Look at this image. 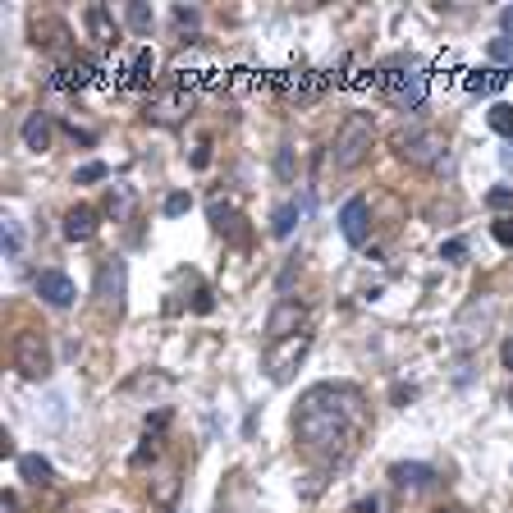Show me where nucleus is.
<instances>
[{
  "label": "nucleus",
  "instance_id": "obj_8",
  "mask_svg": "<svg viewBox=\"0 0 513 513\" xmlns=\"http://www.w3.org/2000/svg\"><path fill=\"white\" fill-rule=\"evenodd\" d=\"M366 230H372V211H366V197H348V202L339 206V234H344V243L362 248V243H366Z\"/></svg>",
  "mask_w": 513,
  "mask_h": 513
},
{
  "label": "nucleus",
  "instance_id": "obj_11",
  "mask_svg": "<svg viewBox=\"0 0 513 513\" xmlns=\"http://www.w3.org/2000/svg\"><path fill=\"white\" fill-rule=\"evenodd\" d=\"M308 353V335H299V339H284L271 357H266V366H271V381H289V366L299 362Z\"/></svg>",
  "mask_w": 513,
  "mask_h": 513
},
{
  "label": "nucleus",
  "instance_id": "obj_6",
  "mask_svg": "<svg viewBox=\"0 0 513 513\" xmlns=\"http://www.w3.org/2000/svg\"><path fill=\"white\" fill-rule=\"evenodd\" d=\"M124 284H128V266H124V257H106L101 261V271H97V299H101V308H124Z\"/></svg>",
  "mask_w": 513,
  "mask_h": 513
},
{
  "label": "nucleus",
  "instance_id": "obj_4",
  "mask_svg": "<svg viewBox=\"0 0 513 513\" xmlns=\"http://www.w3.org/2000/svg\"><path fill=\"white\" fill-rule=\"evenodd\" d=\"M51 344H46V335L42 330H19L14 335V372L24 376V381H46L51 376Z\"/></svg>",
  "mask_w": 513,
  "mask_h": 513
},
{
  "label": "nucleus",
  "instance_id": "obj_2",
  "mask_svg": "<svg viewBox=\"0 0 513 513\" xmlns=\"http://www.w3.org/2000/svg\"><path fill=\"white\" fill-rule=\"evenodd\" d=\"M390 142H394V157H399L404 166H413V170H431V175H445V170H450V147H445V138H440L435 128H426V124L399 128Z\"/></svg>",
  "mask_w": 513,
  "mask_h": 513
},
{
  "label": "nucleus",
  "instance_id": "obj_10",
  "mask_svg": "<svg viewBox=\"0 0 513 513\" xmlns=\"http://www.w3.org/2000/svg\"><path fill=\"white\" fill-rule=\"evenodd\" d=\"M97 225H101V220H97V211H92V206H69L60 230H64V239H69V243H88V239L97 234Z\"/></svg>",
  "mask_w": 513,
  "mask_h": 513
},
{
  "label": "nucleus",
  "instance_id": "obj_26",
  "mask_svg": "<svg viewBox=\"0 0 513 513\" xmlns=\"http://www.w3.org/2000/svg\"><path fill=\"white\" fill-rule=\"evenodd\" d=\"M170 14H175V24H179V28H197V19H202L193 5H175Z\"/></svg>",
  "mask_w": 513,
  "mask_h": 513
},
{
  "label": "nucleus",
  "instance_id": "obj_12",
  "mask_svg": "<svg viewBox=\"0 0 513 513\" xmlns=\"http://www.w3.org/2000/svg\"><path fill=\"white\" fill-rule=\"evenodd\" d=\"M390 477H394L399 490H426V486L435 481V468H431V463H394Z\"/></svg>",
  "mask_w": 513,
  "mask_h": 513
},
{
  "label": "nucleus",
  "instance_id": "obj_13",
  "mask_svg": "<svg viewBox=\"0 0 513 513\" xmlns=\"http://www.w3.org/2000/svg\"><path fill=\"white\" fill-rule=\"evenodd\" d=\"M24 147H28V152H46V147H51V119H46V110H33L24 119Z\"/></svg>",
  "mask_w": 513,
  "mask_h": 513
},
{
  "label": "nucleus",
  "instance_id": "obj_3",
  "mask_svg": "<svg viewBox=\"0 0 513 513\" xmlns=\"http://www.w3.org/2000/svg\"><path fill=\"white\" fill-rule=\"evenodd\" d=\"M372 142H376V124L366 119L362 110H353V115L339 124L335 142H330V161H335V170H357L366 157H372Z\"/></svg>",
  "mask_w": 513,
  "mask_h": 513
},
{
  "label": "nucleus",
  "instance_id": "obj_35",
  "mask_svg": "<svg viewBox=\"0 0 513 513\" xmlns=\"http://www.w3.org/2000/svg\"><path fill=\"white\" fill-rule=\"evenodd\" d=\"M408 399H417V390H413V385H399V390H394V404H408Z\"/></svg>",
  "mask_w": 513,
  "mask_h": 513
},
{
  "label": "nucleus",
  "instance_id": "obj_14",
  "mask_svg": "<svg viewBox=\"0 0 513 513\" xmlns=\"http://www.w3.org/2000/svg\"><path fill=\"white\" fill-rule=\"evenodd\" d=\"M24 252V225L19 215L5 211V220H0V257H19Z\"/></svg>",
  "mask_w": 513,
  "mask_h": 513
},
{
  "label": "nucleus",
  "instance_id": "obj_33",
  "mask_svg": "<svg viewBox=\"0 0 513 513\" xmlns=\"http://www.w3.org/2000/svg\"><path fill=\"white\" fill-rule=\"evenodd\" d=\"M499 362H504L508 372H513V339H504V344H499Z\"/></svg>",
  "mask_w": 513,
  "mask_h": 513
},
{
  "label": "nucleus",
  "instance_id": "obj_25",
  "mask_svg": "<svg viewBox=\"0 0 513 513\" xmlns=\"http://www.w3.org/2000/svg\"><path fill=\"white\" fill-rule=\"evenodd\" d=\"M188 206H193V197H188V193H170V197H166V215H170V220H175V215H184Z\"/></svg>",
  "mask_w": 513,
  "mask_h": 513
},
{
  "label": "nucleus",
  "instance_id": "obj_23",
  "mask_svg": "<svg viewBox=\"0 0 513 513\" xmlns=\"http://www.w3.org/2000/svg\"><path fill=\"white\" fill-rule=\"evenodd\" d=\"M152 119H161V124H170V119H179V97H166V101H157V110H147Z\"/></svg>",
  "mask_w": 513,
  "mask_h": 513
},
{
  "label": "nucleus",
  "instance_id": "obj_34",
  "mask_svg": "<svg viewBox=\"0 0 513 513\" xmlns=\"http://www.w3.org/2000/svg\"><path fill=\"white\" fill-rule=\"evenodd\" d=\"M499 28H504V37H513V5L499 10Z\"/></svg>",
  "mask_w": 513,
  "mask_h": 513
},
{
  "label": "nucleus",
  "instance_id": "obj_9",
  "mask_svg": "<svg viewBox=\"0 0 513 513\" xmlns=\"http://www.w3.org/2000/svg\"><path fill=\"white\" fill-rule=\"evenodd\" d=\"M37 299L51 303V308H73L79 289H73V280H69L64 271H42V275H37Z\"/></svg>",
  "mask_w": 513,
  "mask_h": 513
},
{
  "label": "nucleus",
  "instance_id": "obj_24",
  "mask_svg": "<svg viewBox=\"0 0 513 513\" xmlns=\"http://www.w3.org/2000/svg\"><path fill=\"white\" fill-rule=\"evenodd\" d=\"M490 234H495V243H504V248H513V215H504V220H495V225H490Z\"/></svg>",
  "mask_w": 513,
  "mask_h": 513
},
{
  "label": "nucleus",
  "instance_id": "obj_16",
  "mask_svg": "<svg viewBox=\"0 0 513 513\" xmlns=\"http://www.w3.org/2000/svg\"><path fill=\"white\" fill-rule=\"evenodd\" d=\"M88 33H92V42H101V46H110V42H115V24H110V14H106L101 5H92V10H88Z\"/></svg>",
  "mask_w": 513,
  "mask_h": 513
},
{
  "label": "nucleus",
  "instance_id": "obj_15",
  "mask_svg": "<svg viewBox=\"0 0 513 513\" xmlns=\"http://www.w3.org/2000/svg\"><path fill=\"white\" fill-rule=\"evenodd\" d=\"M19 472H24L28 486H51V481H55V468H51L42 454H24V459H19Z\"/></svg>",
  "mask_w": 513,
  "mask_h": 513
},
{
  "label": "nucleus",
  "instance_id": "obj_29",
  "mask_svg": "<svg viewBox=\"0 0 513 513\" xmlns=\"http://www.w3.org/2000/svg\"><path fill=\"white\" fill-rule=\"evenodd\" d=\"M486 202H490V206H508V202H513V188H490Z\"/></svg>",
  "mask_w": 513,
  "mask_h": 513
},
{
  "label": "nucleus",
  "instance_id": "obj_19",
  "mask_svg": "<svg viewBox=\"0 0 513 513\" xmlns=\"http://www.w3.org/2000/svg\"><path fill=\"white\" fill-rule=\"evenodd\" d=\"M124 19L133 33H152V10L142 5V0H133V5H124Z\"/></svg>",
  "mask_w": 513,
  "mask_h": 513
},
{
  "label": "nucleus",
  "instance_id": "obj_30",
  "mask_svg": "<svg viewBox=\"0 0 513 513\" xmlns=\"http://www.w3.org/2000/svg\"><path fill=\"white\" fill-rule=\"evenodd\" d=\"M170 426V413L161 408V413H147V431H166Z\"/></svg>",
  "mask_w": 513,
  "mask_h": 513
},
{
  "label": "nucleus",
  "instance_id": "obj_31",
  "mask_svg": "<svg viewBox=\"0 0 513 513\" xmlns=\"http://www.w3.org/2000/svg\"><path fill=\"white\" fill-rule=\"evenodd\" d=\"M133 69H138V79H147V73H152V51H138Z\"/></svg>",
  "mask_w": 513,
  "mask_h": 513
},
{
  "label": "nucleus",
  "instance_id": "obj_7",
  "mask_svg": "<svg viewBox=\"0 0 513 513\" xmlns=\"http://www.w3.org/2000/svg\"><path fill=\"white\" fill-rule=\"evenodd\" d=\"M385 92H390L404 110H417V106L426 101V73H417V69H394V73H385Z\"/></svg>",
  "mask_w": 513,
  "mask_h": 513
},
{
  "label": "nucleus",
  "instance_id": "obj_20",
  "mask_svg": "<svg viewBox=\"0 0 513 513\" xmlns=\"http://www.w3.org/2000/svg\"><path fill=\"white\" fill-rule=\"evenodd\" d=\"M110 175V166L106 161H88V166H79V175H73V184H101Z\"/></svg>",
  "mask_w": 513,
  "mask_h": 513
},
{
  "label": "nucleus",
  "instance_id": "obj_1",
  "mask_svg": "<svg viewBox=\"0 0 513 513\" xmlns=\"http://www.w3.org/2000/svg\"><path fill=\"white\" fill-rule=\"evenodd\" d=\"M362 431V394L353 385H312L293 408V440L312 459H344Z\"/></svg>",
  "mask_w": 513,
  "mask_h": 513
},
{
  "label": "nucleus",
  "instance_id": "obj_5",
  "mask_svg": "<svg viewBox=\"0 0 513 513\" xmlns=\"http://www.w3.org/2000/svg\"><path fill=\"white\" fill-rule=\"evenodd\" d=\"M308 326V308L299 299H280L266 317V339L271 344H284V339H299V330Z\"/></svg>",
  "mask_w": 513,
  "mask_h": 513
},
{
  "label": "nucleus",
  "instance_id": "obj_21",
  "mask_svg": "<svg viewBox=\"0 0 513 513\" xmlns=\"http://www.w3.org/2000/svg\"><path fill=\"white\" fill-rule=\"evenodd\" d=\"M486 55H490L495 64H513V37H495V42L486 46Z\"/></svg>",
  "mask_w": 513,
  "mask_h": 513
},
{
  "label": "nucleus",
  "instance_id": "obj_27",
  "mask_svg": "<svg viewBox=\"0 0 513 513\" xmlns=\"http://www.w3.org/2000/svg\"><path fill=\"white\" fill-rule=\"evenodd\" d=\"M147 459H157V445H152V440H142V445L133 450V459H128V463H133V468H142Z\"/></svg>",
  "mask_w": 513,
  "mask_h": 513
},
{
  "label": "nucleus",
  "instance_id": "obj_18",
  "mask_svg": "<svg viewBox=\"0 0 513 513\" xmlns=\"http://www.w3.org/2000/svg\"><path fill=\"white\" fill-rule=\"evenodd\" d=\"M490 133H499V138L513 142V106H508V101H499V106L490 110Z\"/></svg>",
  "mask_w": 513,
  "mask_h": 513
},
{
  "label": "nucleus",
  "instance_id": "obj_32",
  "mask_svg": "<svg viewBox=\"0 0 513 513\" xmlns=\"http://www.w3.org/2000/svg\"><path fill=\"white\" fill-rule=\"evenodd\" d=\"M193 166H197V170H202V166H211V147H206V142L193 152Z\"/></svg>",
  "mask_w": 513,
  "mask_h": 513
},
{
  "label": "nucleus",
  "instance_id": "obj_22",
  "mask_svg": "<svg viewBox=\"0 0 513 513\" xmlns=\"http://www.w3.org/2000/svg\"><path fill=\"white\" fill-rule=\"evenodd\" d=\"M440 257H445L450 266H463V261H468V243H463V239H450V243H440Z\"/></svg>",
  "mask_w": 513,
  "mask_h": 513
},
{
  "label": "nucleus",
  "instance_id": "obj_28",
  "mask_svg": "<svg viewBox=\"0 0 513 513\" xmlns=\"http://www.w3.org/2000/svg\"><path fill=\"white\" fill-rule=\"evenodd\" d=\"M211 308H215V299H211V289H202L197 299H193V312H197V317H206Z\"/></svg>",
  "mask_w": 513,
  "mask_h": 513
},
{
  "label": "nucleus",
  "instance_id": "obj_36",
  "mask_svg": "<svg viewBox=\"0 0 513 513\" xmlns=\"http://www.w3.org/2000/svg\"><path fill=\"white\" fill-rule=\"evenodd\" d=\"M499 161H504V166L513 170V142H508V147H504V152H499Z\"/></svg>",
  "mask_w": 513,
  "mask_h": 513
},
{
  "label": "nucleus",
  "instance_id": "obj_37",
  "mask_svg": "<svg viewBox=\"0 0 513 513\" xmlns=\"http://www.w3.org/2000/svg\"><path fill=\"white\" fill-rule=\"evenodd\" d=\"M435 513H459V508H435Z\"/></svg>",
  "mask_w": 513,
  "mask_h": 513
},
{
  "label": "nucleus",
  "instance_id": "obj_38",
  "mask_svg": "<svg viewBox=\"0 0 513 513\" xmlns=\"http://www.w3.org/2000/svg\"><path fill=\"white\" fill-rule=\"evenodd\" d=\"M508 404H513V399H508Z\"/></svg>",
  "mask_w": 513,
  "mask_h": 513
},
{
  "label": "nucleus",
  "instance_id": "obj_17",
  "mask_svg": "<svg viewBox=\"0 0 513 513\" xmlns=\"http://www.w3.org/2000/svg\"><path fill=\"white\" fill-rule=\"evenodd\" d=\"M293 225H299V202H284V206L271 215V234H275V239H289Z\"/></svg>",
  "mask_w": 513,
  "mask_h": 513
}]
</instances>
